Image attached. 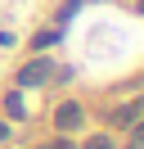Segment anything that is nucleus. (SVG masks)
I'll list each match as a JSON object with an SVG mask.
<instances>
[{
    "label": "nucleus",
    "mask_w": 144,
    "mask_h": 149,
    "mask_svg": "<svg viewBox=\"0 0 144 149\" xmlns=\"http://www.w3.org/2000/svg\"><path fill=\"white\" fill-rule=\"evenodd\" d=\"M81 122H86V109H81L77 100H63L59 109H54V127L59 131H77Z\"/></svg>",
    "instance_id": "1"
},
{
    "label": "nucleus",
    "mask_w": 144,
    "mask_h": 149,
    "mask_svg": "<svg viewBox=\"0 0 144 149\" xmlns=\"http://www.w3.org/2000/svg\"><path fill=\"white\" fill-rule=\"evenodd\" d=\"M45 77H50V59H32V63L18 72V86H41Z\"/></svg>",
    "instance_id": "2"
},
{
    "label": "nucleus",
    "mask_w": 144,
    "mask_h": 149,
    "mask_svg": "<svg viewBox=\"0 0 144 149\" xmlns=\"http://www.w3.org/2000/svg\"><path fill=\"white\" fill-rule=\"evenodd\" d=\"M140 113H144V100H131V104H122L108 122H113V127H135V122H140Z\"/></svg>",
    "instance_id": "3"
},
{
    "label": "nucleus",
    "mask_w": 144,
    "mask_h": 149,
    "mask_svg": "<svg viewBox=\"0 0 144 149\" xmlns=\"http://www.w3.org/2000/svg\"><path fill=\"white\" fill-rule=\"evenodd\" d=\"M86 149H117V140L104 131V136H90V140H86Z\"/></svg>",
    "instance_id": "4"
},
{
    "label": "nucleus",
    "mask_w": 144,
    "mask_h": 149,
    "mask_svg": "<svg viewBox=\"0 0 144 149\" xmlns=\"http://www.w3.org/2000/svg\"><path fill=\"white\" fill-rule=\"evenodd\" d=\"M126 149H144V122H140V127L131 131V145H126Z\"/></svg>",
    "instance_id": "5"
},
{
    "label": "nucleus",
    "mask_w": 144,
    "mask_h": 149,
    "mask_svg": "<svg viewBox=\"0 0 144 149\" xmlns=\"http://www.w3.org/2000/svg\"><path fill=\"white\" fill-rule=\"evenodd\" d=\"M50 149H77V145H72V140H54Z\"/></svg>",
    "instance_id": "6"
},
{
    "label": "nucleus",
    "mask_w": 144,
    "mask_h": 149,
    "mask_svg": "<svg viewBox=\"0 0 144 149\" xmlns=\"http://www.w3.org/2000/svg\"><path fill=\"white\" fill-rule=\"evenodd\" d=\"M5 136H9V127H5V122H0V140H5Z\"/></svg>",
    "instance_id": "7"
},
{
    "label": "nucleus",
    "mask_w": 144,
    "mask_h": 149,
    "mask_svg": "<svg viewBox=\"0 0 144 149\" xmlns=\"http://www.w3.org/2000/svg\"><path fill=\"white\" fill-rule=\"evenodd\" d=\"M140 9H144V0H140Z\"/></svg>",
    "instance_id": "8"
}]
</instances>
